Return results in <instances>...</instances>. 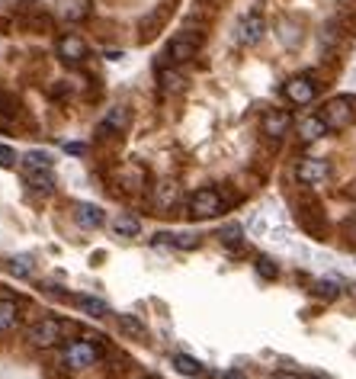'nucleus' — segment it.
I'll list each match as a JSON object with an SVG mask.
<instances>
[{
    "label": "nucleus",
    "instance_id": "1",
    "mask_svg": "<svg viewBox=\"0 0 356 379\" xmlns=\"http://www.w3.org/2000/svg\"><path fill=\"white\" fill-rule=\"evenodd\" d=\"M64 328H68V325L58 322V318H39V322H35L32 328L26 331V341L32 347H39V351H49V347L61 344Z\"/></svg>",
    "mask_w": 356,
    "mask_h": 379
},
{
    "label": "nucleus",
    "instance_id": "2",
    "mask_svg": "<svg viewBox=\"0 0 356 379\" xmlns=\"http://www.w3.org/2000/svg\"><path fill=\"white\" fill-rule=\"evenodd\" d=\"M225 212V199L215 187H203L189 197V216L193 218H215Z\"/></svg>",
    "mask_w": 356,
    "mask_h": 379
},
{
    "label": "nucleus",
    "instance_id": "3",
    "mask_svg": "<svg viewBox=\"0 0 356 379\" xmlns=\"http://www.w3.org/2000/svg\"><path fill=\"white\" fill-rule=\"evenodd\" d=\"M199 45H203V39L196 33H177L174 39L167 42V62L170 64H186L196 58V52H199Z\"/></svg>",
    "mask_w": 356,
    "mask_h": 379
},
{
    "label": "nucleus",
    "instance_id": "4",
    "mask_svg": "<svg viewBox=\"0 0 356 379\" xmlns=\"http://www.w3.org/2000/svg\"><path fill=\"white\" fill-rule=\"evenodd\" d=\"M356 110H353V100L350 97H334L324 103L321 110V119L328 122V129H347L350 122H353Z\"/></svg>",
    "mask_w": 356,
    "mask_h": 379
},
{
    "label": "nucleus",
    "instance_id": "5",
    "mask_svg": "<svg viewBox=\"0 0 356 379\" xmlns=\"http://www.w3.org/2000/svg\"><path fill=\"white\" fill-rule=\"evenodd\" d=\"M97 360H100V347L90 344V341H74L64 351V366H71V370H87Z\"/></svg>",
    "mask_w": 356,
    "mask_h": 379
},
{
    "label": "nucleus",
    "instance_id": "6",
    "mask_svg": "<svg viewBox=\"0 0 356 379\" xmlns=\"http://www.w3.org/2000/svg\"><path fill=\"white\" fill-rule=\"evenodd\" d=\"M283 93H286V100L292 106H308V103H314V97H318V84H314L308 74H299V78L286 81Z\"/></svg>",
    "mask_w": 356,
    "mask_h": 379
},
{
    "label": "nucleus",
    "instance_id": "7",
    "mask_svg": "<svg viewBox=\"0 0 356 379\" xmlns=\"http://www.w3.org/2000/svg\"><path fill=\"white\" fill-rule=\"evenodd\" d=\"M263 33H266V23H263V16L260 13H247V16H241L237 20V29H235V39L241 45H257L260 39H263Z\"/></svg>",
    "mask_w": 356,
    "mask_h": 379
},
{
    "label": "nucleus",
    "instance_id": "8",
    "mask_svg": "<svg viewBox=\"0 0 356 379\" xmlns=\"http://www.w3.org/2000/svg\"><path fill=\"white\" fill-rule=\"evenodd\" d=\"M295 177L305 187H318V183H324L331 177V164L321 161V158H302L299 168H295Z\"/></svg>",
    "mask_w": 356,
    "mask_h": 379
},
{
    "label": "nucleus",
    "instance_id": "9",
    "mask_svg": "<svg viewBox=\"0 0 356 379\" xmlns=\"http://www.w3.org/2000/svg\"><path fill=\"white\" fill-rule=\"evenodd\" d=\"M55 55L61 58L64 64H81V62H87L90 49H87V42L81 39V35H61L58 45H55Z\"/></svg>",
    "mask_w": 356,
    "mask_h": 379
},
{
    "label": "nucleus",
    "instance_id": "10",
    "mask_svg": "<svg viewBox=\"0 0 356 379\" xmlns=\"http://www.w3.org/2000/svg\"><path fill=\"white\" fill-rule=\"evenodd\" d=\"M260 129H263L266 139H283V135L292 129V116H289L286 110H270L263 119H260Z\"/></svg>",
    "mask_w": 356,
    "mask_h": 379
},
{
    "label": "nucleus",
    "instance_id": "11",
    "mask_svg": "<svg viewBox=\"0 0 356 379\" xmlns=\"http://www.w3.org/2000/svg\"><path fill=\"white\" fill-rule=\"evenodd\" d=\"M74 222L90 232V228H100V225L106 222V216H103V209H100L97 203H77L74 206Z\"/></svg>",
    "mask_w": 356,
    "mask_h": 379
},
{
    "label": "nucleus",
    "instance_id": "12",
    "mask_svg": "<svg viewBox=\"0 0 356 379\" xmlns=\"http://www.w3.org/2000/svg\"><path fill=\"white\" fill-rule=\"evenodd\" d=\"M177 199H180V187H177L174 180H161L151 193L154 209H161V212H167L170 206H177Z\"/></svg>",
    "mask_w": 356,
    "mask_h": 379
},
{
    "label": "nucleus",
    "instance_id": "13",
    "mask_svg": "<svg viewBox=\"0 0 356 379\" xmlns=\"http://www.w3.org/2000/svg\"><path fill=\"white\" fill-rule=\"evenodd\" d=\"M328 132H331V129H328V122L321 119V112H318V116H305V119L299 122V139L308 141V145H312V141H318V139H324Z\"/></svg>",
    "mask_w": 356,
    "mask_h": 379
},
{
    "label": "nucleus",
    "instance_id": "14",
    "mask_svg": "<svg viewBox=\"0 0 356 379\" xmlns=\"http://www.w3.org/2000/svg\"><path fill=\"white\" fill-rule=\"evenodd\" d=\"M26 183L35 193H52L55 190V174H52V168H26Z\"/></svg>",
    "mask_w": 356,
    "mask_h": 379
},
{
    "label": "nucleus",
    "instance_id": "15",
    "mask_svg": "<svg viewBox=\"0 0 356 379\" xmlns=\"http://www.w3.org/2000/svg\"><path fill=\"white\" fill-rule=\"evenodd\" d=\"M158 84H161V93H183L186 91V78H183L177 68H161L158 71Z\"/></svg>",
    "mask_w": 356,
    "mask_h": 379
},
{
    "label": "nucleus",
    "instance_id": "16",
    "mask_svg": "<svg viewBox=\"0 0 356 379\" xmlns=\"http://www.w3.org/2000/svg\"><path fill=\"white\" fill-rule=\"evenodd\" d=\"M116 322H119V331H126V334L135 337V341H145V337H148L145 322H141L138 315H132V312H119Z\"/></svg>",
    "mask_w": 356,
    "mask_h": 379
},
{
    "label": "nucleus",
    "instance_id": "17",
    "mask_svg": "<svg viewBox=\"0 0 356 379\" xmlns=\"http://www.w3.org/2000/svg\"><path fill=\"white\" fill-rule=\"evenodd\" d=\"M61 16L68 23H84L90 16V0H61Z\"/></svg>",
    "mask_w": 356,
    "mask_h": 379
},
{
    "label": "nucleus",
    "instance_id": "18",
    "mask_svg": "<svg viewBox=\"0 0 356 379\" xmlns=\"http://www.w3.org/2000/svg\"><path fill=\"white\" fill-rule=\"evenodd\" d=\"M74 305L84 312V315H93V318L109 315V305H106L103 299H97V296H74Z\"/></svg>",
    "mask_w": 356,
    "mask_h": 379
},
{
    "label": "nucleus",
    "instance_id": "19",
    "mask_svg": "<svg viewBox=\"0 0 356 379\" xmlns=\"http://www.w3.org/2000/svg\"><path fill=\"white\" fill-rule=\"evenodd\" d=\"M112 232H116L119 238H138V235H141V222L135 216H116V218H112Z\"/></svg>",
    "mask_w": 356,
    "mask_h": 379
},
{
    "label": "nucleus",
    "instance_id": "20",
    "mask_svg": "<svg viewBox=\"0 0 356 379\" xmlns=\"http://www.w3.org/2000/svg\"><path fill=\"white\" fill-rule=\"evenodd\" d=\"M158 245H174L180 251H193L199 247V235H170V232H161L158 235Z\"/></svg>",
    "mask_w": 356,
    "mask_h": 379
},
{
    "label": "nucleus",
    "instance_id": "21",
    "mask_svg": "<svg viewBox=\"0 0 356 379\" xmlns=\"http://www.w3.org/2000/svg\"><path fill=\"white\" fill-rule=\"evenodd\" d=\"M16 318H20V305L13 299H0V334L13 328Z\"/></svg>",
    "mask_w": 356,
    "mask_h": 379
},
{
    "label": "nucleus",
    "instance_id": "22",
    "mask_svg": "<svg viewBox=\"0 0 356 379\" xmlns=\"http://www.w3.org/2000/svg\"><path fill=\"white\" fill-rule=\"evenodd\" d=\"M218 241H222L225 247H241V241H244V228H241L237 222L225 225L222 232H218Z\"/></svg>",
    "mask_w": 356,
    "mask_h": 379
},
{
    "label": "nucleus",
    "instance_id": "23",
    "mask_svg": "<svg viewBox=\"0 0 356 379\" xmlns=\"http://www.w3.org/2000/svg\"><path fill=\"white\" fill-rule=\"evenodd\" d=\"M174 366H177V373H183V376H199V373H203V363H199L196 357H189V354H177Z\"/></svg>",
    "mask_w": 356,
    "mask_h": 379
},
{
    "label": "nucleus",
    "instance_id": "24",
    "mask_svg": "<svg viewBox=\"0 0 356 379\" xmlns=\"http://www.w3.org/2000/svg\"><path fill=\"white\" fill-rule=\"evenodd\" d=\"M126 126H129V112H126V110H112L109 116L103 119L100 132H112V129H126Z\"/></svg>",
    "mask_w": 356,
    "mask_h": 379
},
{
    "label": "nucleus",
    "instance_id": "25",
    "mask_svg": "<svg viewBox=\"0 0 356 379\" xmlns=\"http://www.w3.org/2000/svg\"><path fill=\"white\" fill-rule=\"evenodd\" d=\"M314 296H321V299H337V296H340V283L318 280V283H314Z\"/></svg>",
    "mask_w": 356,
    "mask_h": 379
},
{
    "label": "nucleus",
    "instance_id": "26",
    "mask_svg": "<svg viewBox=\"0 0 356 379\" xmlns=\"http://www.w3.org/2000/svg\"><path fill=\"white\" fill-rule=\"evenodd\" d=\"M10 274L29 276V274H32V257H26V254H20V257H10Z\"/></svg>",
    "mask_w": 356,
    "mask_h": 379
},
{
    "label": "nucleus",
    "instance_id": "27",
    "mask_svg": "<svg viewBox=\"0 0 356 379\" xmlns=\"http://www.w3.org/2000/svg\"><path fill=\"white\" fill-rule=\"evenodd\" d=\"M254 270H257V274L263 276V280H276V276H280V267H276V264H273L270 257H257Z\"/></svg>",
    "mask_w": 356,
    "mask_h": 379
},
{
    "label": "nucleus",
    "instance_id": "28",
    "mask_svg": "<svg viewBox=\"0 0 356 379\" xmlns=\"http://www.w3.org/2000/svg\"><path fill=\"white\" fill-rule=\"evenodd\" d=\"M23 164H26V168H52V155L49 151H29V155L23 158Z\"/></svg>",
    "mask_w": 356,
    "mask_h": 379
},
{
    "label": "nucleus",
    "instance_id": "29",
    "mask_svg": "<svg viewBox=\"0 0 356 379\" xmlns=\"http://www.w3.org/2000/svg\"><path fill=\"white\" fill-rule=\"evenodd\" d=\"M0 168H16V151L10 145H0Z\"/></svg>",
    "mask_w": 356,
    "mask_h": 379
},
{
    "label": "nucleus",
    "instance_id": "30",
    "mask_svg": "<svg viewBox=\"0 0 356 379\" xmlns=\"http://www.w3.org/2000/svg\"><path fill=\"white\" fill-rule=\"evenodd\" d=\"M270 379H302V373H295V370H276Z\"/></svg>",
    "mask_w": 356,
    "mask_h": 379
},
{
    "label": "nucleus",
    "instance_id": "31",
    "mask_svg": "<svg viewBox=\"0 0 356 379\" xmlns=\"http://www.w3.org/2000/svg\"><path fill=\"white\" fill-rule=\"evenodd\" d=\"M64 151H71V155H84L87 148L81 145V141H71V145H64Z\"/></svg>",
    "mask_w": 356,
    "mask_h": 379
},
{
    "label": "nucleus",
    "instance_id": "32",
    "mask_svg": "<svg viewBox=\"0 0 356 379\" xmlns=\"http://www.w3.org/2000/svg\"><path fill=\"white\" fill-rule=\"evenodd\" d=\"M222 379H247V373L244 370H228V373H222Z\"/></svg>",
    "mask_w": 356,
    "mask_h": 379
},
{
    "label": "nucleus",
    "instance_id": "33",
    "mask_svg": "<svg viewBox=\"0 0 356 379\" xmlns=\"http://www.w3.org/2000/svg\"><path fill=\"white\" fill-rule=\"evenodd\" d=\"M302 379H331V376H324V373H302Z\"/></svg>",
    "mask_w": 356,
    "mask_h": 379
}]
</instances>
